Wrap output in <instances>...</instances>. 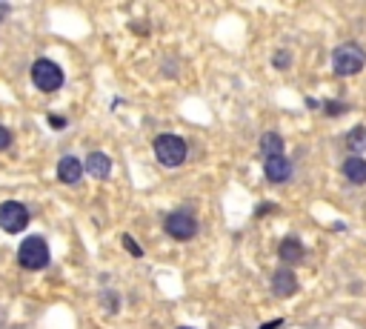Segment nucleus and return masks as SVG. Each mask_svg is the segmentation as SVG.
<instances>
[{
	"instance_id": "0eeeda50",
	"label": "nucleus",
	"mask_w": 366,
	"mask_h": 329,
	"mask_svg": "<svg viewBox=\"0 0 366 329\" xmlns=\"http://www.w3.org/2000/svg\"><path fill=\"white\" fill-rule=\"evenodd\" d=\"M263 175L269 183H286L292 178V160L286 155H274L263 160Z\"/></svg>"
},
{
	"instance_id": "39448f33",
	"label": "nucleus",
	"mask_w": 366,
	"mask_h": 329,
	"mask_svg": "<svg viewBox=\"0 0 366 329\" xmlns=\"http://www.w3.org/2000/svg\"><path fill=\"white\" fill-rule=\"evenodd\" d=\"M163 229H166V235L175 238V240H192V238L198 235V218H195L189 209H177V212L166 215Z\"/></svg>"
},
{
	"instance_id": "4468645a",
	"label": "nucleus",
	"mask_w": 366,
	"mask_h": 329,
	"mask_svg": "<svg viewBox=\"0 0 366 329\" xmlns=\"http://www.w3.org/2000/svg\"><path fill=\"white\" fill-rule=\"evenodd\" d=\"M346 149L360 157V152L366 149V127H355V129L346 135Z\"/></svg>"
},
{
	"instance_id": "ddd939ff",
	"label": "nucleus",
	"mask_w": 366,
	"mask_h": 329,
	"mask_svg": "<svg viewBox=\"0 0 366 329\" xmlns=\"http://www.w3.org/2000/svg\"><path fill=\"white\" fill-rule=\"evenodd\" d=\"M260 152L263 157H274V155H284V138L278 132H266L260 138Z\"/></svg>"
},
{
	"instance_id": "9d476101",
	"label": "nucleus",
	"mask_w": 366,
	"mask_h": 329,
	"mask_svg": "<svg viewBox=\"0 0 366 329\" xmlns=\"http://www.w3.org/2000/svg\"><path fill=\"white\" fill-rule=\"evenodd\" d=\"M83 169H86L92 178L106 181V178L112 175V157L103 155V152H89V157L83 160Z\"/></svg>"
},
{
	"instance_id": "a211bd4d",
	"label": "nucleus",
	"mask_w": 366,
	"mask_h": 329,
	"mask_svg": "<svg viewBox=\"0 0 366 329\" xmlns=\"http://www.w3.org/2000/svg\"><path fill=\"white\" fill-rule=\"evenodd\" d=\"M324 109H327V115H338V112H346L349 106H346V103H338V101H329V103H324Z\"/></svg>"
},
{
	"instance_id": "4be33fe9",
	"label": "nucleus",
	"mask_w": 366,
	"mask_h": 329,
	"mask_svg": "<svg viewBox=\"0 0 366 329\" xmlns=\"http://www.w3.org/2000/svg\"><path fill=\"white\" fill-rule=\"evenodd\" d=\"M106 298H109V309H112V312H115V309H118V295H115V292H109V295H106Z\"/></svg>"
},
{
	"instance_id": "2eb2a0df",
	"label": "nucleus",
	"mask_w": 366,
	"mask_h": 329,
	"mask_svg": "<svg viewBox=\"0 0 366 329\" xmlns=\"http://www.w3.org/2000/svg\"><path fill=\"white\" fill-rule=\"evenodd\" d=\"M123 246H126V250H129V255L132 258H141L144 255V250H141V243H137L132 235H123Z\"/></svg>"
},
{
	"instance_id": "7ed1b4c3",
	"label": "nucleus",
	"mask_w": 366,
	"mask_h": 329,
	"mask_svg": "<svg viewBox=\"0 0 366 329\" xmlns=\"http://www.w3.org/2000/svg\"><path fill=\"white\" fill-rule=\"evenodd\" d=\"M363 66H366V52L358 44H341L332 52V69L338 77H352L363 72Z\"/></svg>"
},
{
	"instance_id": "f3484780",
	"label": "nucleus",
	"mask_w": 366,
	"mask_h": 329,
	"mask_svg": "<svg viewBox=\"0 0 366 329\" xmlns=\"http://www.w3.org/2000/svg\"><path fill=\"white\" fill-rule=\"evenodd\" d=\"M12 146V132L6 127H0V152H6Z\"/></svg>"
},
{
	"instance_id": "f03ea898",
	"label": "nucleus",
	"mask_w": 366,
	"mask_h": 329,
	"mask_svg": "<svg viewBox=\"0 0 366 329\" xmlns=\"http://www.w3.org/2000/svg\"><path fill=\"white\" fill-rule=\"evenodd\" d=\"M32 84L43 95H52L63 86V69L49 58H40V60L32 63Z\"/></svg>"
},
{
	"instance_id": "f257e3e1",
	"label": "nucleus",
	"mask_w": 366,
	"mask_h": 329,
	"mask_svg": "<svg viewBox=\"0 0 366 329\" xmlns=\"http://www.w3.org/2000/svg\"><path fill=\"white\" fill-rule=\"evenodd\" d=\"M18 261L23 269L37 272L49 266V243H46L40 235H29L20 246H18Z\"/></svg>"
},
{
	"instance_id": "20e7f679",
	"label": "nucleus",
	"mask_w": 366,
	"mask_h": 329,
	"mask_svg": "<svg viewBox=\"0 0 366 329\" xmlns=\"http://www.w3.org/2000/svg\"><path fill=\"white\" fill-rule=\"evenodd\" d=\"M187 141L180 135H172V132H163L155 138V155L163 167H180L183 160H187Z\"/></svg>"
},
{
	"instance_id": "aec40b11",
	"label": "nucleus",
	"mask_w": 366,
	"mask_h": 329,
	"mask_svg": "<svg viewBox=\"0 0 366 329\" xmlns=\"http://www.w3.org/2000/svg\"><path fill=\"white\" fill-rule=\"evenodd\" d=\"M278 326H284V318H274V321H269V323H263L260 329H278Z\"/></svg>"
},
{
	"instance_id": "5701e85b",
	"label": "nucleus",
	"mask_w": 366,
	"mask_h": 329,
	"mask_svg": "<svg viewBox=\"0 0 366 329\" xmlns=\"http://www.w3.org/2000/svg\"><path fill=\"white\" fill-rule=\"evenodd\" d=\"M177 329H192V326H177Z\"/></svg>"
},
{
	"instance_id": "6e6552de",
	"label": "nucleus",
	"mask_w": 366,
	"mask_h": 329,
	"mask_svg": "<svg viewBox=\"0 0 366 329\" xmlns=\"http://www.w3.org/2000/svg\"><path fill=\"white\" fill-rule=\"evenodd\" d=\"M272 292H274V298H292L298 292V275L292 269L281 266L272 275Z\"/></svg>"
},
{
	"instance_id": "f8f14e48",
	"label": "nucleus",
	"mask_w": 366,
	"mask_h": 329,
	"mask_svg": "<svg viewBox=\"0 0 366 329\" xmlns=\"http://www.w3.org/2000/svg\"><path fill=\"white\" fill-rule=\"evenodd\" d=\"M343 178L349 183H355V186H363L366 183V160L358 157V155H349L343 160Z\"/></svg>"
},
{
	"instance_id": "dca6fc26",
	"label": "nucleus",
	"mask_w": 366,
	"mask_h": 329,
	"mask_svg": "<svg viewBox=\"0 0 366 329\" xmlns=\"http://www.w3.org/2000/svg\"><path fill=\"white\" fill-rule=\"evenodd\" d=\"M274 69H289V63H292V58H289V52H278L274 55Z\"/></svg>"
},
{
	"instance_id": "423d86ee",
	"label": "nucleus",
	"mask_w": 366,
	"mask_h": 329,
	"mask_svg": "<svg viewBox=\"0 0 366 329\" xmlns=\"http://www.w3.org/2000/svg\"><path fill=\"white\" fill-rule=\"evenodd\" d=\"M29 226V209L23 207L20 200H4L0 203V229L18 235Z\"/></svg>"
},
{
	"instance_id": "9b49d317",
	"label": "nucleus",
	"mask_w": 366,
	"mask_h": 329,
	"mask_svg": "<svg viewBox=\"0 0 366 329\" xmlns=\"http://www.w3.org/2000/svg\"><path fill=\"white\" fill-rule=\"evenodd\" d=\"M303 243L298 240V238H284L281 240V246H278V258L286 264V269L289 266H295V264H301L303 261Z\"/></svg>"
},
{
	"instance_id": "6ab92c4d",
	"label": "nucleus",
	"mask_w": 366,
	"mask_h": 329,
	"mask_svg": "<svg viewBox=\"0 0 366 329\" xmlns=\"http://www.w3.org/2000/svg\"><path fill=\"white\" fill-rule=\"evenodd\" d=\"M49 127H52V129H63V127H66V117H61V115H49Z\"/></svg>"
},
{
	"instance_id": "412c9836",
	"label": "nucleus",
	"mask_w": 366,
	"mask_h": 329,
	"mask_svg": "<svg viewBox=\"0 0 366 329\" xmlns=\"http://www.w3.org/2000/svg\"><path fill=\"white\" fill-rule=\"evenodd\" d=\"M9 12H12V6H9V4H0V23H4V20L9 18Z\"/></svg>"
},
{
	"instance_id": "1a4fd4ad",
	"label": "nucleus",
	"mask_w": 366,
	"mask_h": 329,
	"mask_svg": "<svg viewBox=\"0 0 366 329\" xmlns=\"http://www.w3.org/2000/svg\"><path fill=\"white\" fill-rule=\"evenodd\" d=\"M80 178H83V163H80V157L63 155V157L58 160V181L66 183V186H75V183H80Z\"/></svg>"
}]
</instances>
